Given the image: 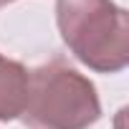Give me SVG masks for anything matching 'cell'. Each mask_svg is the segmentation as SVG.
I'll return each instance as SVG.
<instances>
[{"mask_svg":"<svg viewBox=\"0 0 129 129\" xmlns=\"http://www.w3.org/2000/svg\"><path fill=\"white\" fill-rule=\"evenodd\" d=\"M63 43L84 66L99 74L124 71L129 63V18L114 0H56Z\"/></svg>","mask_w":129,"mask_h":129,"instance_id":"1","label":"cell"},{"mask_svg":"<svg viewBox=\"0 0 129 129\" xmlns=\"http://www.w3.org/2000/svg\"><path fill=\"white\" fill-rule=\"evenodd\" d=\"M23 121L33 129H89L101 116L96 86L61 58L28 71Z\"/></svg>","mask_w":129,"mask_h":129,"instance_id":"2","label":"cell"},{"mask_svg":"<svg viewBox=\"0 0 129 129\" xmlns=\"http://www.w3.org/2000/svg\"><path fill=\"white\" fill-rule=\"evenodd\" d=\"M28 91V69L0 53V121H10L23 114Z\"/></svg>","mask_w":129,"mask_h":129,"instance_id":"3","label":"cell"},{"mask_svg":"<svg viewBox=\"0 0 129 129\" xmlns=\"http://www.w3.org/2000/svg\"><path fill=\"white\" fill-rule=\"evenodd\" d=\"M8 3H13V0H0V8H3V5H8Z\"/></svg>","mask_w":129,"mask_h":129,"instance_id":"4","label":"cell"}]
</instances>
